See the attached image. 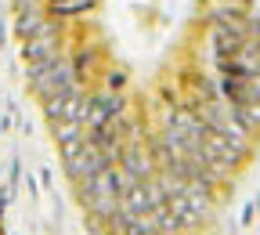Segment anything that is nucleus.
Masks as SVG:
<instances>
[{
    "label": "nucleus",
    "instance_id": "f257e3e1",
    "mask_svg": "<svg viewBox=\"0 0 260 235\" xmlns=\"http://www.w3.org/2000/svg\"><path fill=\"white\" fill-rule=\"evenodd\" d=\"M213 47H217L220 62H228V58H239V54H242V47H246V29H242L239 22L217 25V29H213Z\"/></svg>",
    "mask_w": 260,
    "mask_h": 235
}]
</instances>
